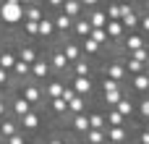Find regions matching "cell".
Here are the masks:
<instances>
[{
	"instance_id": "cell-17",
	"label": "cell",
	"mask_w": 149,
	"mask_h": 144,
	"mask_svg": "<svg viewBox=\"0 0 149 144\" xmlns=\"http://www.w3.org/2000/svg\"><path fill=\"white\" fill-rule=\"evenodd\" d=\"M86 18H89L92 29H105V26H107V16H105V8H94V10H89V13H86Z\"/></svg>"
},
{
	"instance_id": "cell-39",
	"label": "cell",
	"mask_w": 149,
	"mask_h": 144,
	"mask_svg": "<svg viewBox=\"0 0 149 144\" xmlns=\"http://www.w3.org/2000/svg\"><path fill=\"white\" fill-rule=\"evenodd\" d=\"M126 58H134V60H139V63H149V47H141V50H136V52H131V55H126Z\"/></svg>"
},
{
	"instance_id": "cell-49",
	"label": "cell",
	"mask_w": 149,
	"mask_h": 144,
	"mask_svg": "<svg viewBox=\"0 0 149 144\" xmlns=\"http://www.w3.org/2000/svg\"><path fill=\"white\" fill-rule=\"evenodd\" d=\"M139 144H149V134L141 131V134H139Z\"/></svg>"
},
{
	"instance_id": "cell-12",
	"label": "cell",
	"mask_w": 149,
	"mask_h": 144,
	"mask_svg": "<svg viewBox=\"0 0 149 144\" xmlns=\"http://www.w3.org/2000/svg\"><path fill=\"white\" fill-rule=\"evenodd\" d=\"M105 136H107V144H126V142H128V129H126V126L107 129Z\"/></svg>"
},
{
	"instance_id": "cell-8",
	"label": "cell",
	"mask_w": 149,
	"mask_h": 144,
	"mask_svg": "<svg viewBox=\"0 0 149 144\" xmlns=\"http://www.w3.org/2000/svg\"><path fill=\"white\" fill-rule=\"evenodd\" d=\"M18 94H21V97H24L31 108H34V105H39V102H42V97H45V94H42V89H39L37 84H26Z\"/></svg>"
},
{
	"instance_id": "cell-6",
	"label": "cell",
	"mask_w": 149,
	"mask_h": 144,
	"mask_svg": "<svg viewBox=\"0 0 149 144\" xmlns=\"http://www.w3.org/2000/svg\"><path fill=\"white\" fill-rule=\"evenodd\" d=\"M50 68H52V71H58V73H65V71L71 68V63H68V58L63 55V50H60V47H55V50L50 52Z\"/></svg>"
},
{
	"instance_id": "cell-38",
	"label": "cell",
	"mask_w": 149,
	"mask_h": 144,
	"mask_svg": "<svg viewBox=\"0 0 149 144\" xmlns=\"http://www.w3.org/2000/svg\"><path fill=\"white\" fill-rule=\"evenodd\" d=\"M89 39H92V42H97L100 47L110 42V39H107V34H105V29H92V34H89Z\"/></svg>"
},
{
	"instance_id": "cell-34",
	"label": "cell",
	"mask_w": 149,
	"mask_h": 144,
	"mask_svg": "<svg viewBox=\"0 0 149 144\" xmlns=\"http://www.w3.org/2000/svg\"><path fill=\"white\" fill-rule=\"evenodd\" d=\"M115 110H118V113H120L123 118H131V115H134V102H131L128 97H123V100H120V102L115 105Z\"/></svg>"
},
{
	"instance_id": "cell-29",
	"label": "cell",
	"mask_w": 149,
	"mask_h": 144,
	"mask_svg": "<svg viewBox=\"0 0 149 144\" xmlns=\"http://www.w3.org/2000/svg\"><path fill=\"white\" fill-rule=\"evenodd\" d=\"M52 34H55V24H52L50 16H45V18L39 21V37H42V39H50Z\"/></svg>"
},
{
	"instance_id": "cell-41",
	"label": "cell",
	"mask_w": 149,
	"mask_h": 144,
	"mask_svg": "<svg viewBox=\"0 0 149 144\" xmlns=\"http://www.w3.org/2000/svg\"><path fill=\"white\" fill-rule=\"evenodd\" d=\"M21 24H24V31L29 37H39V24H34V21H21Z\"/></svg>"
},
{
	"instance_id": "cell-26",
	"label": "cell",
	"mask_w": 149,
	"mask_h": 144,
	"mask_svg": "<svg viewBox=\"0 0 149 144\" xmlns=\"http://www.w3.org/2000/svg\"><path fill=\"white\" fill-rule=\"evenodd\" d=\"M71 129H73L76 134H86V131H89V118H86V113L71 115Z\"/></svg>"
},
{
	"instance_id": "cell-42",
	"label": "cell",
	"mask_w": 149,
	"mask_h": 144,
	"mask_svg": "<svg viewBox=\"0 0 149 144\" xmlns=\"http://www.w3.org/2000/svg\"><path fill=\"white\" fill-rule=\"evenodd\" d=\"M139 26H141V37H149V10L139 16Z\"/></svg>"
},
{
	"instance_id": "cell-51",
	"label": "cell",
	"mask_w": 149,
	"mask_h": 144,
	"mask_svg": "<svg viewBox=\"0 0 149 144\" xmlns=\"http://www.w3.org/2000/svg\"><path fill=\"white\" fill-rule=\"evenodd\" d=\"M29 144H39V142H29Z\"/></svg>"
},
{
	"instance_id": "cell-35",
	"label": "cell",
	"mask_w": 149,
	"mask_h": 144,
	"mask_svg": "<svg viewBox=\"0 0 149 144\" xmlns=\"http://www.w3.org/2000/svg\"><path fill=\"white\" fill-rule=\"evenodd\" d=\"M13 73H16L18 79H29V76H31V66H26L24 60H16V66H13Z\"/></svg>"
},
{
	"instance_id": "cell-16",
	"label": "cell",
	"mask_w": 149,
	"mask_h": 144,
	"mask_svg": "<svg viewBox=\"0 0 149 144\" xmlns=\"http://www.w3.org/2000/svg\"><path fill=\"white\" fill-rule=\"evenodd\" d=\"M16 134H18V121L16 118H3L0 121V139L5 142V139H10Z\"/></svg>"
},
{
	"instance_id": "cell-2",
	"label": "cell",
	"mask_w": 149,
	"mask_h": 144,
	"mask_svg": "<svg viewBox=\"0 0 149 144\" xmlns=\"http://www.w3.org/2000/svg\"><path fill=\"white\" fill-rule=\"evenodd\" d=\"M123 5V18H120V26L126 29V34H134L136 26H139V13L131 3H120Z\"/></svg>"
},
{
	"instance_id": "cell-24",
	"label": "cell",
	"mask_w": 149,
	"mask_h": 144,
	"mask_svg": "<svg viewBox=\"0 0 149 144\" xmlns=\"http://www.w3.org/2000/svg\"><path fill=\"white\" fill-rule=\"evenodd\" d=\"M105 34H107V39H123L126 37V29L120 26V21H107Z\"/></svg>"
},
{
	"instance_id": "cell-45",
	"label": "cell",
	"mask_w": 149,
	"mask_h": 144,
	"mask_svg": "<svg viewBox=\"0 0 149 144\" xmlns=\"http://www.w3.org/2000/svg\"><path fill=\"white\" fill-rule=\"evenodd\" d=\"M73 97H79V94H76V92L71 89V87H63V100H65V102H71Z\"/></svg>"
},
{
	"instance_id": "cell-23",
	"label": "cell",
	"mask_w": 149,
	"mask_h": 144,
	"mask_svg": "<svg viewBox=\"0 0 149 144\" xmlns=\"http://www.w3.org/2000/svg\"><path fill=\"white\" fill-rule=\"evenodd\" d=\"M131 87H134L136 92L147 94V92H149V71H144V73H139V76H131Z\"/></svg>"
},
{
	"instance_id": "cell-1",
	"label": "cell",
	"mask_w": 149,
	"mask_h": 144,
	"mask_svg": "<svg viewBox=\"0 0 149 144\" xmlns=\"http://www.w3.org/2000/svg\"><path fill=\"white\" fill-rule=\"evenodd\" d=\"M0 21L8 26H16L24 21V3L18 0H3L0 3Z\"/></svg>"
},
{
	"instance_id": "cell-9",
	"label": "cell",
	"mask_w": 149,
	"mask_h": 144,
	"mask_svg": "<svg viewBox=\"0 0 149 144\" xmlns=\"http://www.w3.org/2000/svg\"><path fill=\"white\" fill-rule=\"evenodd\" d=\"M10 110H13L16 121H21V118H24V115H29L34 108H31V105H29V102H26L21 94H16V97H13V102H10Z\"/></svg>"
},
{
	"instance_id": "cell-7",
	"label": "cell",
	"mask_w": 149,
	"mask_h": 144,
	"mask_svg": "<svg viewBox=\"0 0 149 144\" xmlns=\"http://www.w3.org/2000/svg\"><path fill=\"white\" fill-rule=\"evenodd\" d=\"M71 89L79 94V97H89L92 94V89H94V81L92 79H84V76H73V81H71Z\"/></svg>"
},
{
	"instance_id": "cell-4",
	"label": "cell",
	"mask_w": 149,
	"mask_h": 144,
	"mask_svg": "<svg viewBox=\"0 0 149 144\" xmlns=\"http://www.w3.org/2000/svg\"><path fill=\"white\" fill-rule=\"evenodd\" d=\"M126 76H128V73H126L123 63H110V66H102V79H110V81L120 84Z\"/></svg>"
},
{
	"instance_id": "cell-52",
	"label": "cell",
	"mask_w": 149,
	"mask_h": 144,
	"mask_svg": "<svg viewBox=\"0 0 149 144\" xmlns=\"http://www.w3.org/2000/svg\"><path fill=\"white\" fill-rule=\"evenodd\" d=\"M3 144H5V142H3Z\"/></svg>"
},
{
	"instance_id": "cell-31",
	"label": "cell",
	"mask_w": 149,
	"mask_h": 144,
	"mask_svg": "<svg viewBox=\"0 0 149 144\" xmlns=\"http://www.w3.org/2000/svg\"><path fill=\"white\" fill-rule=\"evenodd\" d=\"M81 113H86V100L84 97H73L68 102V115H81Z\"/></svg>"
},
{
	"instance_id": "cell-37",
	"label": "cell",
	"mask_w": 149,
	"mask_h": 144,
	"mask_svg": "<svg viewBox=\"0 0 149 144\" xmlns=\"http://www.w3.org/2000/svg\"><path fill=\"white\" fill-rule=\"evenodd\" d=\"M123 97H126L123 92H113V94H102V100H105V105H107V110H113V108H115V105H118V102H120Z\"/></svg>"
},
{
	"instance_id": "cell-27",
	"label": "cell",
	"mask_w": 149,
	"mask_h": 144,
	"mask_svg": "<svg viewBox=\"0 0 149 144\" xmlns=\"http://www.w3.org/2000/svg\"><path fill=\"white\" fill-rule=\"evenodd\" d=\"M105 16H107V21H120L123 18V5L120 3H107L105 5Z\"/></svg>"
},
{
	"instance_id": "cell-13",
	"label": "cell",
	"mask_w": 149,
	"mask_h": 144,
	"mask_svg": "<svg viewBox=\"0 0 149 144\" xmlns=\"http://www.w3.org/2000/svg\"><path fill=\"white\" fill-rule=\"evenodd\" d=\"M45 16H47V13H45V8H42V5H37V3L24 5V21H34V24H39Z\"/></svg>"
},
{
	"instance_id": "cell-19",
	"label": "cell",
	"mask_w": 149,
	"mask_h": 144,
	"mask_svg": "<svg viewBox=\"0 0 149 144\" xmlns=\"http://www.w3.org/2000/svg\"><path fill=\"white\" fill-rule=\"evenodd\" d=\"M16 60H18L16 50H8V47H5V50H0V68H3V71H8V73H10V71H13V66H16Z\"/></svg>"
},
{
	"instance_id": "cell-30",
	"label": "cell",
	"mask_w": 149,
	"mask_h": 144,
	"mask_svg": "<svg viewBox=\"0 0 149 144\" xmlns=\"http://www.w3.org/2000/svg\"><path fill=\"white\" fill-rule=\"evenodd\" d=\"M123 68H126V73H131V76H139V73H144V71H147V66H144V63H139V60H134V58H126Z\"/></svg>"
},
{
	"instance_id": "cell-20",
	"label": "cell",
	"mask_w": 149,
	"mask_h": 144,
	"mask_svg": "<svg viewBox=\"0 0 149 144\" xmlns=\"http://www.w3.org/2000/svg\"><path fill=\"white\" fill-rule=\"evenodd\" d=\"M52 24H55V31H60V34H68V31L73 29V21H71L65 13H55V16H52Z\"/></svg>"
},
{
	"instance_id": "cell-46",
	"label": "cell",
	"mask_w": 149,
	"mask_h": 144,
	"mask_svg": "<svg viewBox=\"0 0 149 144\" xmlns=\"http://www.w3.org/2000/svg\"><path fill=\"white\" fill-rule=\"evenodd\" d=\"M47 144H68V142H65V136H60V134H52V136L47 139Z\"/></svg>"
},
{
	"instance_id": "cell-18",
	"label": "cell",
	"mask_w": 149,
	"mask_h": 144,
	"mask_svg": "<svg viewBox=\"0 0 149 144\" xmlns=\"http://www.w3.org/2000/svg\"><path fill=\"white\" fill-rule=\"evenodd\" d=\"M16 55H18V60H24L26 66H31V63H37V60H39V55H42V52H37L34 47L24 45V47H18V50H16Z\"/></svg>"
},
{
	"instance_id": "cell-22",
	"label": "cell",
	"mask_w": 149,
	"mask_h": 144,
	"mask_svg": "<svg viewBox=\"0 0 149 144\" xmlns=\"http://www.w3.org/2000/svg\"><path fill=\"white\" fill-rule=\"evenodd\" d=\"M86 118H89V129H94V131H107V121H105V113L94 110V113H86Z\"/></svg>"
},
{
	"instance_id": "cell-25",
	"label": "cell",
	"mask_w": 149,
	"mask_h": 144,
	"mask_svg": "<svg viewBox=\"0 0 149 144\" xmlns=\"http://www.w3.org/2000/svg\"><path fill=\"white\" fill-rule=\"evenodd\" d=\"M71 71H73V76H84V79H92V66H89V60H86V58L76 60V63L71 66Z\"/></svg>"
},
{
	"instance_id": "cell-47",
	"label": "cell",
	"mask_w": 149,
	"mask_h": 144,
	"mask_svg": "<svg viewBox=\"0 0 149 144\" xmlns=\"http://www.w3.org/2000/svg\"><path fill=\"white\" fill-rule=\"evenodd\" d=\"M8 81H10V73H8V71H3V68H0V87H5V84H8Z\"/></svg>"
},
{
	"instance_id": "cell-15",
	"label": "cell",
	"mask_w": 149,
	"mask_h": 144,
	"mask_svg": "<svg viewBox=\"0 0 149 144\" xmlns=\"http://www.w3.org/2000/svg\"><path fill=\"white\" fill-rule=\"evenodd\" d=\"M18 126H21L24 131H37V129L42 126V115H39L37 110H31L29 115H24V118L18 121Z\"/></svg>"
},
{
	"instance_id": "cell-32",
	"label": "cell",
	"mask_w": 149,
	"mask_h": 144,
	"mask_svg": "<svg viewBox=\"0 0 149 144\" xmlns=\"http://www.w3.org/2000/svg\"><path fill=\"white\" fill-rule=\"evenodd\" d=\"M84 139L89 144H107V136H105V131H94V129H89L86 134H84Z\"/></svg>"
},
{
	"instance_id": "cell-14",
	"label": "cell",
	"mask_w": 149,
	"mask_h": 144,
	"mask_svg": "<svg viewBox=\"0 0 149 144\" xmlns=\"http://www.w3.org/2000/svg\"><path fill=\"white\" fill-rule=\"evenodd\" d=\"M50 71H52V68H50V60H45V58L39 55V60L31 63V76H29V79H47Z\"/></svg>"
},
{
	"instance_id": "cell-21",
	"label": "cell",
	"mask_w": 149,
	"mask_h": 144,
	"mask_svg": "<svg viewBox=\"0 0 149 144\" xmlns=\"http://www.w3.org/2000/svg\"><path fill=\"white\" fill-rule=\"evenodd\" d=\"M63 81H58V79H52V81H47V87L42 89V94L45 97H50V100H58V97H63Z\"/></svg>"
},
{
	"instance_id": "cell-10",
	"label": "cell",
	"mask_w": 149,
	"mask_h": 144,
	"mask_svg": "<svg viewBox=\"0 0 149 144\" xmlns=\"http://www.w3.org/2000/svg\"><path fill=\"white\" fill-rule=\"evenodd\" d=\"M71 34H76V37H81V39H86V37L92 34V24H89L86 13H84V16H79V18L73 21V29H71Z\"/></svg>"
},
{
	"instance_id": "cell-40",
	"label": "cell",
	"mask_w": 149,
	"mask_h": 144,
	"mask_svg": "<svg viewBox=\"0 0 149 144\" xmlns=\"http://www.w3.org/2000/svg\"><path fill=\"white\" fill-rule=\"evenodd\" d=\"M113 92H120V84H115L110 79H102V94H113Z\"/></svg>"
},
{
	"instance_id": "cell-3",
	"label": "cell",
	"mask_w": 149,
	"mask_h": 144,
	"mask_svg": "<svg viewBox=\"0 0 149 144\" xmlns=\"http://www.w3.org/2000/svg\"><path fill=\"white\" fill-rule=\"evenodd\" d=\"M84 10H86V5L81 0H63L60 3V13H65L71 21H76L79 16H84Z\"/></svg>"
},
{
	"instance_id": "cell-11",
	"label": "cell",
	"mask_w": 149,
	"mask_h": 144,
	"mask_svg": "<svg viewBox=\"0 0 149 144\" xmlns=\"http://www.w3.org/2000/svg\"><path fill=\"white\" fill-rule=\"evenodd\" d=\"M60 50H63V55L68 58V63L73 66L76 60H81L84 58V52H81V45L79 42H65V45H60Z\"/></svg>"
},
{
	"instance_id": "cell-50",
	"label": "cell",
	"mask_w": 149,
	"mask_h": 144,
	"mask_svg": "<svg viewBox=\"0 0 149 144\" xmlns=\"http://www.w3.org/2000/svg\"><path fill=\"white\" fill-rule=\"evenodd\" d=\"M144 134H149V121H147V123H144Z\"/></svg>"
},
{
	"instance_id": "cell-44",
	"label": "cell",
	"mask_w": 149,
	"mask_h": 144,
	"mask_svg": "<svg viewBox=\"0 0 149 144\" xmlns=\"http://www.w3.org/2000/svg\"><path fill=\"white\" fill-rule=\"evenodd\" d=\"M5 144H29V142H26V139H24V134L18 131L16 136H10V139H5Z\"/></svg>"
},
{
	"instance_id": "cell-43",
	"label": "cell",
	"mask_w": 149,
	"mask_h": 144,
	"mask_svg": "<svg viewBox=\"0 0 149 144\" xmlns=\"http://www.w3.org/2000/svg\"><path fill=\"white\" fill-rule=\"evenodd\" d=\"M139 115L149 121V97H141V102H139Z\"/></svg>"
},
{
	"instance_id": "cell-28",
	"label": "cell",
	"mask_w": 149,
	"mask_h": 144,
	"mask_svg": "<svg viewBox=\"0 0 149 144\" xmlns=\"http://www.w3.org/2000/svg\"><path fill=\"white\" fill-rule=\"evenodd\" d=\"M105 121H107V129H118V126H126V118L113 108V110H107L105 113Z\"/></svg>"
},
{
	"instance_id": "cell-33",
	"label": "cell",
	"mask_w": 149,
	"mask_h": 144,
	"mask_svg": "<svg viewBox=\"0 0 149 144\" xmlns=\"http://www.w3.org/2000/svg\"><path fill=\"white\" fill-rule=\"evenodd\" d=\"M100 50H102V47H100L97 42H92L89 37L81 39V52H84V58H86V55H100Z\"/></svg>"
},
{
	"instance_id": "cell-36",
	"label": "cell",
	"mask_w": 149,
	"mask_h": 144,
	"mask_svg": "<svg viewBox=\"0 0 149 144\" xmlns=\"http://www.w3.org/2000/svg\"><path fill=\"white\" fill-rule=\"evenodd\" d=\"M50 108H52V113H58V115H68V102H65L63 97L50 100Z\"/></svg>"
},
{
	"instance_id": "cell-48",
	"label": "cell",
	"mask_w": 149,
	"mask_h": 144,
	"mask_svg": "<svg viewBox=\"0 0 149 144\" xmlns=\"http://www.w3.org/2000/svg\"><path fill=\"white\" fill-rule=\"evenodd\" d=\"M5 113H8V105H5V100H3V97H0V121H3V118H5Z\"/></svg>"
},
{
	"instance_id": "cell-5",
	"label": "cell",
	"mask_w": 149,
	"mask_h": 144,
	"mask_svg": "<svg viewBox=\"0 0 149 144\" xmlns=\"http://www.w3.org/2000/svg\"><path fill=\"white\" fill-rule=\"evenodd\" d=\"M141 47H147V37H141L139 31H134V34H126L123 37V50L131 55V52H136V50H141Z\"/></svg>"
}]
</instances>
